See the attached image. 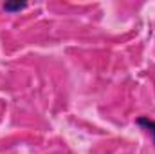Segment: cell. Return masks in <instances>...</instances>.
<instances>
[{"instance_id":"cell-2","label":"cell","mask_w":155,"mask_h":154,"mask_svg":"<svg viewBox=\"0 0 155 154\" xmlns=\"http://www.w3.org/2000/svg\"><path fill=\"white\" fill-rule=\"evenodd\" d=\"M137 125H141V127H144V129H148V132L153 136V142H155V121L153 120H150V118H139L137 120Z\"/></svg>"},{"instance_id":"cell-1","label":"cell","mask_w":155,"mask_h":154,"mask_svg":"<svg viewBox=\"0 0 155 154\" xmlns=\"http://www.w3.org/2000/svg\"><path fill=\"white\" fill-rule=\"evenodd\" d=\"M2 7H4V11H7V13H16V11L25 9V7H27V2H20V0H16V2H5Z\"/></svg>"}]
</instances>
